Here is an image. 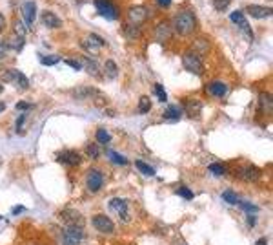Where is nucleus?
Wrapping results in <instances>:
<instances>
[{
	"mask_svg": "<svg viewBox=\"0 0 273 245\" xmlns=\"http://www.w3.org/2000/svg\"><path fill=\"white\" fill-rule=\"evenodd\" d=\"M151 110V99L148 95H142L138 99V113H148Z\"/></svg>",
	"mask_w": 273,
	"mask_h": 245,
	"instance_id": "393cba45",
	"label": "nucleus"
},
{
	"mask_svg": "<svg viewBox=\"0 0 273 245\" xmlns=\"http://www.w3.org/2000/svg\"><path fill=\"white\" fill-rule=\"evenodd\" d=\"M259 108H260V113H264V115H272V95H270V91H262L259 95Z\"/></svg>",
	"mask_w": 273,
	"mask_h": 245,
	"instance_id": "aec40b11",
	"label": "nucleus"
},
{
	"mask_svg": "<svg viewBox=\"0 0 273 245\" xmlns=\"http://www.w3.org/2000/svg\"><path fill=\"white\" fill-rule=\"evenodd\" d=\"M97 141L100 143V145H108L109 141H111V135H109V132L106 130V128H98L95 134Z\"/></svg>",
	"mask_w": 273,
	"mask_h": 245,
	"instance_id": "bb28decb",
	"label": "nucleus"
},
{
	"mask_svg": "<svg viewBox=\"0 0 273 245\" xmlns=\"http://www.w3.org/2000/svg\"><path fill=\"white\" fill-rule=\"evenodd\" d=\"M84 64H86V70L91 77H102V71L98 68V64L95 61H91V59H84Z\"/></svg>",
	"mask_w": 273,
	"mask_h": 245,
	"instance_id": "412c9836",
	"label": "nucleus"
},
{
	"mask_svg": "<svg viewBox=\"0 0 273 245\" xmlns=\"http://www.w3.org/2000/svg\"><path fill=\"white\" fill-rule=\"evenodd\" d=\"M184 110H186V113H188V117H191V119H197L198 115H200L202 105H200V101H197V99H186Z\"/></svg>",
	"mask_w": 273,
	"mask_h": 245,
	"instance_id": "a211bd4d",
	"label": "nucleus"
},
{
	"mask_svg": "<svg viewBox=\"0 0 273 245\" xmlns=\"http://www.w3.org/2000/svg\"><path fill=\"white\" fill-rule=\"evenodd\" d=\"M180 108L178 106H170L166 112H164V119H170V121H178L180 117Z\"/></svg>",
	"mask_w": 273,
	"mask_h": 245,
	"instance_id": "b1692460",
	"label": "nucleus"
},
{
	"mask_svg": "<svg viewBox=\"0 0 273 245\" xmlns=\"http://www.w3.org/2000/svg\"><path fill=\"white\" fill-rule=\"evenodd\" d=\"M66 64H69V66H71V68H73V70H82V64H80V61H78V59H66Z\"/></svg>",
	"mask_w": 273,
	"mask_h": 245,
	"instance_id": "58836bf2",
	"label": "nucleus"
},
{
	"mask_svg": "<svg viewBox=\"0 0 273 245\" xmlns=\"http://www.w3.org/2000/svg\"><path fill=\"white\" fill-rule=\"evenodd\" d=\"M26 210V207H22V205H17V207H13V214H22Z\"/></svg>",
	"mask_w": 273,
	"mask_h": 245,
	"instance_id": "79ce46f5",
	"label": "nucleus"
},
{
	"mask_svg": "<svg viewBox=\"0 0 273 245\" xmlns=\"http://www.w3.org/2000/svg\"><path fill=\"white\" fill-rule=\"evenodd\" d=\"M177 194H178V196L186 198V200H193V192H191L188 187H180V189L177 190Z\"/></svg>",
	"mask_w": 273,
	"mask_h": 245,
	"instance_id": "4c0bfd02",
	"label": "nucleus"
},
{
	"mask_svg": "<svg viewBox=\"0 0 273 245\" xmlns=\"http://www.w3.org/2000/svg\"><path fill=\"white\" fill-rule=\"evenodd\" d=\"M4 26H6V17L0 13V33L4 31Z\"/></svg>",
	"mask_w": 273,
	"mask_h": 245,
	"instance_id": "c03bdc74",
	"label": "nucleus"
},
{
	"mask_svg": "<svg viewBox=\"0 0 273 245\" xmlns=\"http://www.w3.org/2000/svg\"><path fill=\"white\" fill-rule=\"evenodd\" d=\"M57 161L62 163L64 167H77L80 163V154L75 150H66V152L57 156Z\"/></svg>",
	"mask_w": 273,
	"mask_h": 245,
	"instance_id": "f8f14e48",
	"label": "nucleus"
},
{
	"mask_svg": "<svg viewBox=\"0 0 273 245\" xmlns=\"http://www.w3.org/2000/svg\"><path fill=\"white\" fill-rule=\"evenodd\" d=\"M240 207V209H244L246 212H248V214H255V212H257V205H253V203H250V201H239V203H237Z\"/></svg>",
	"mask_w": 273,
	"mask_h": 245,
	"instance_id": "72a5a7b5",
	"label": "nucleus"
},
{
	"mask_svg": "<svg viewBox=\"0 0 273 245\" xmlns=\"http://www.w3.org/2000/svg\"><path fill=\"white\" fill-rule=\"evenodd\" d=\"M206 91L215 99H224L226 93H228V86L224 83H220V81H213L206 86Z\"/></svg>",
	"mask_w": 273,
	"mask_h": 245,
	"instance_id": "4468645a",
	"label": "nucleus"
},
{
	"mask_svg": "<svg viewBox=\"0 0 273 245\" xmlns=\"http://www.w3.org/2000/svg\"><path fill=\"white\" fill-rule=\"evenodd\" d=\"M230 2H232V0H213V6H215L217 11H224L226 7L230 6Z\"/></svg>",
	"mask_w": 273,
	"mask_h": 245,
	"instance_id": "e433bc0d",
	"label": "nucleus"
},
{
	"mask_svg": "<svg viewBox=\"0 0 273 245\" xmlns=\"http://www.w3.org/2000/svg\"><path fill=\"white\" fill-rule=\"evenodd\" d=\"M2 91H4V86H2V84H0V93H2Z\"/></svg>",
	"mask_w": 273,
	"mask_h": 245,
	"instance_id": "09e8293b",
	"label": "nucleus"
},
{
	"mask_svg": "<svg viewBox=\"0 0 273 245\" xmlns=\"http://www.w3.org/2000/svg\"><path fill=\"white\" fill-rule=\"evenodd\" d=\"M208 168H210V172L215 176H224L226 172H228V168H226L224 163H212Z\"/></svg>",
	"mask_w": 273,
	"mask_h": 245,
	"instance_id": "cd10ccee",
	"label": "nucleus"
},
{
	"mask_svg": "<svg viewBox=\"0 0 273 245\" xmlns=\"http://www.w3.org/2000/svg\"><path fill=\"white\" fill-rule=\"evenodd\" d=\"M182 64H184V68L190 73H195V75H202L204 73L202 59L197 53H193V51H186L184 55H182Z\"/></svg>",
	"mask_w": 273,
	"mask_h": 245,
	"instance_id": "7ed1b4c3",
	"label": "nucleus"
},
{
	"mask_svg": "<svg viewBox=\"0 0 273 245\" xmlns=\"http://www.w3.org/2000/svg\"><path fill=\"white\" fill-rule=\"evenodd\" d=\"M6 110V103H0V112H4Z\"/></svg>",
	"mask_w": 273,
	"mask_h": 245,
	"instance_id": "49530a36",
	"label": "nucleus"
},
{
	"mask_svg": "<svg viewBox=\"0 0 273 245\" xmlns=\"http://www.w3.org/2000/svg\"><path fill=\"white\" fill-rule=\"evenodd\" d=\"M222 200H224V201H228L230 205H237L240 201V198L237 196L233 190H224V192H222Z\"/></svg>",
	"mask_w": 273,
	"mask_h": 245,
	"instance_id": "c85d7f7f",
	"label": "nucleus"
},
{
	"mask_svg": "<svg viewBox=\"0 0 273 245\" xmlns=\"http://www.w3.org/2000/svg\"><path fill=\"white\" fill-rule=\"evenodd\" d=\"M93 4H95V9L98 11V15L104 17L106 21H117L118 11H117L115 4L111 0H93Z\"/></svg>",
	"mask_w": 273,
	"mask_h": 245,
	"instance_id": "20e7f679",
	"label": "nucleus"
},
{
	"mask_svg": "<svg viewBox=\"0 0 273 245\" xmlns=\"http://www.w3.org/2000/svg\"><path fill=\"white\" fill-rule=\"evenodd\" d=\"M104 71H106V75L109 79H117V75H118V66H117L115 61H106L104 63Z\"/></svg>",
	"mask_w": 273,
	"mask_h": 245,
	"instance_id": "4be33fe9",
	"label": "nucleus"
},
{
	"mask_svg": "<svg viewBox=\"0 0 273 245\" xmlns=\"http://www.w3.org/2000/svg\"><path fill=\"white\" fill-rule=\"evenodd\" d=\"M29 108H31V105H29L27 101H19V103H17V110H20V112H27Z\"/></svg>",
	"mask_w": 273,
	"mask_h": 245,
	"instance_id": "ea45409f",
	"label": "nucleus"
},
{
	"mask_svg": "<svg viewBox=\"0 0 273 245\" xmlns=\"http://www.w3.org/2000/svg\"><path fill=\"white\" fill-rule=\"evenodd\" d=\"M246 13L252 15L253 19H266L272 15V7H266V6H259V4H252V6L246 7Z\"/></svg>",
	"mask_w": 273,
	"mask_h": 245,
	"instance_id": "dca6fc26",
	"label": "nucleus"
},
{
	"mask_svg": "<svg viewBox=\"0 0 273 245\" xmlns=\"http://www.w3.org/2000/svg\"><path fill=\"white\" fill-rule=\"evenodd\" d=\"M84 238V232H82V227L78 225H68L64 229V234H62V245H78Z\"/></svg>",
	"mask_w": 273,
	"mask_h": 245,
	"instance_id": "39448f33",
	"label": "nucleus"
},
{
	"mask_svg": "<svg viewBox=\"0 0 273 245\" xmlns=\"http://www.w3.org/2000/svg\"><path fill=\"white\" fill-rule=\"evenodd\" d=\"M39 59H40V63L44 64V66H55V64L60 63V57L58 55H48V57L39 55Z\"/></svg>",
	"mask_w": 273,
	"mask_h": 245,
	"instance_id": "7c9ffc66",
	"label": "nucleus"
},
{
	"mask_svg": "<svg viewBox=\"0 0 273 245\" xmlns=\"http://www.w3.org/2000/svg\"><path fill=\"white\" fill-rule=\"evenodd\" d=\"M40 21H42V24L44 26H48V28H51V29H58L62 26V21L57 17V15L53 13V11H42V15H40Z\"/></svg>",
	"mask_w": 273,
	"mask_h": 245,
	"instance_id": "f3484780",
	"label": "nucleus"
},
{
	"mask_svg": "<svg viewBox=\"0 0 273 245\" xmlns=\"http://www.w3.org/2000/svg\"><path fill=\"white\" fill-rule=\"evenodd\" d=\"M80 44H82V48L86 49L88 53H93V55H97V53L100 51V48H102V46H106V41H104L102 37L97 35V33H89L88 39H84Z\"/></svg>",
	"mask_w": 273,
	"mask_h": 245,
	"instance_id": "1a4fd4ad",
	"label": "nucleus"
},
{
	"mask_svg": "<svg viewBox=\"0 0 273 245\" xmlns=\"http://www.w3.org/2000/svg\"><path fill=\"white\" fill-rule=\"evenodd\" d=\"M86 154H88V157H91V159H97V157L100 156V150H98L97 145H88V147H86Z\"/></svg>",
	"mask_w": 273,
	"mask_h": 245,
	"instance_id": "f704fd0d",
	"label": "nucleus"
},
{
	"mask_svg": "<svg viewBox=\"0 0 273 245\" xmlns=\"http://www.w3.org/2000/svg\"><path fill=\"white\" fill-rule=\"evenodd\" d=\"M157 4H158L160 7H170L171 0H157Z\"/></svg>",
	"mask_w": 273,
	"mask_h": 245,
	"instance_id": "37998d69",
	"label": "nucleus"
},
{
	"mask_svg": "<svg viewBox=\"0 0 273 245\" xmlns=\"http://www.w3.org/2000/svg\"><path fill=\"white\" fill-rule=\"evenodd\" d=\"M22 17H24V24L27 28H33L35 17H37V4L35 2H26L22 6Z\"/></svg>",
	"mask_w": 273,
	"mask_h": 245,
	"instance_id": "ddd939ff",
	"label": "nucleus"
},
{
	"mask_svg": "<svg viewBox=\"0 0 273 245\" xmlns=\"http://www.w3.org/2000/svg\"><path fill=\"white\" fill-rule=\"evenodd\" d=\"M208 48H210V44H208L206 41H202V39H198V41L193 44L191 51H193V53H197V55L200 57V55H204V53H208Z\"/></svg>",
	"mask_w": 273,
	"mask_h": 245,
	"instance_id": "5701e85b",
	"label": "nucleus"
},
{
	"mask_svg": "<svg viewBox=\"0 0 273 245\" xmlns=\"http://www.w3.org/2000/svg\"><path fill=\"white\" fill-rule=\"evenodd\" d=\"M124 33H126V37H128V39H130V41H133V39H138V37H140V29L136 28V26H126V28H124Z\"/></svg>",
	"mask_w": 273,
	"mask_h": 245,
	"instance_id": "473e14b6",
	"label": "nucleus"
},
{
	"mask_svg": "<svg viewBox=\"0 0 273 245\" xmlns=\"http://www.w3.org/2000/svg\"><path fill=\"white\" fill-rule=\"evenodd\" d=\"M24 123H26V115H20L19 119H17V132H22V126H24Z\"/></svg>",
	"mask_w": 273,
	"mask_h": 245,
	"instance_id": "a19ab883",
	"label": "nucleus"
},
{
	"mask_svg": "<svg viewBox=\"0 0 273 245\" xmlns=\"http://www.w3.org/2000/svg\"><path fill=\"white\" fill-rule=\"evenodd\" d=\"M248 225H250V227H255V218H253L252 214L248 216Z\"/></svg>",
	"mask_w": 273,
	"mask_h": 245,
	"instance_id": "a18cd8bd",
	"label": "nucleus"
},
{
	"mask_svg": "<svg viewBox=\"0 0 273 245\" xmlns=\"http://www.w3.org/2000/svg\"><path fill=\"white\" fill-rule=\"evenodd\" d=\"M86 185H88V189L91 190V192H97V190L102 189L104 185V176L100 170H89L88 176H86Z\"/></svg>",
	"mask_w": 273,
	"mask_h": 245,
	"instance_id": "9b49d317",
	"label": "nucleus"
},
{
	"mask_svg": "<svg viewBox=\"0 0 273 245\" xmlns=\"http://www.w3.org/2000/svg\"><path fill=\"white\" fill-rule=\"evenodd\" d=\"M237 178L242 179L246 183H253V181H259L262 178V170L255 165H242V167L237 170Z\"/></svg>",
	"mask_w": 273,
	"mask_h": 245,
	"instance_id": "0eeeda50",
	"label": "nucleus"
},
{
	"mask_svg": "<svg viewBox=\"0 0 273 245\" xmlns=\"http://www.w3.org/2000/svg\"><path fill=\"white\" fill-rule=\"evenodd\" d=\"M171 29L182 37L191 35L197 29V17H195V13L190 11V9H180L173 17V21H171Z\"/></svg>",
	"mask_w": 273,
	"mask_h": 245,
	"instance_id": "f257e3e1",
	"label": "nucleus"
},
{
	"mask_svg": "<svg viewBox=\"0 0 273 245\" xmlns=\"http://www.w3.org/2000/svg\"><path fill=\"white\" fill-rule=\"evenodd\" d=\"M135 167L142 172L144 176H155V168L153 167H150L148 163H144V161H140V159H136L135 161Z\"/></svg>",
	"mask_w": 273,
	"mask_h": 245,
	"instance_id": "a878e982",
	"label": "nucleus"
},
{
	"mask_svg": "<svg viewBox=\"0 0 273 245\" xmlns=\"http://www.w3.org/2000/svg\"><path fill=\"white\" fill-rule=\"evenodd\" d=\"M93 227H95L98 232H102V234H111V232L115 231V225H113V222L109 220L106 214H97V216H93Z\"/></svg>",
	"mask_w": 273,
	"mask_h": 245,
	"instance_id": "9d476101",
	"label": "nucleus"
},
{
	"mask_svg": "<svg viewBox=\"0 0 273 245\" xmlns=\"http://www.w3.org/2000/svg\"><path fill=\"white\" fill-rule=\"evenodd\" d=\"M148 15H150V11H148V7L142 6V4H136V6H131L130 9H128V21H130L131 26H140V24H144V21L148 19Z\"/></svg>",
	"mask_w": 273,
	"mask_h": 245,
	"instance_id": "423d86ee",
	"label": "nucleus"
},
{
	"mask_svg": "<svg viewBox=\"0 0 273 245\" xmlns=\"http://www.w3.org/2000/svg\"><path fill=\"white\" fill-rule=\"evenodd\" d=\"M230 21H232L235 26H239L240 29H244L246 35L250 37V39H253V31H252V28H250V24H248V21L244 19L242 11H233V13L230 15Z\"/></svg>",
	"mask_w": 273,
	"mask_h": 245,
	"instance_id": "2eb2a0df",
	"label": "nucleus"
},
{
	"mask_svg": "<svg viewBox=\"0 0 273 245\" xmlns=\"http://www.w3.org/2000/svg\"><path fill=\"white\" fill-rule=\"evenodd\" d=\"M257 245H268V244L264 242V240H257Z\"/></svg>",
	"mask_w": 273,
	"mask_h": 245,
	"instance_id": "de8ad7c7",
	"label": "nucleus"
},
{
	"mask_svg": "<svg viewBox=\"0 0 273 245\" xmlns=\"http://www.w3.org/2000/svg\"><path fill=\"white\" fill-rule=\"evenodd\" d=\"M171 33H173V29H171L170 22H160V24H157V28H155V39L160 42L170 41Z\"/></svg>",
	"mask_w": 273,
	"mask_h": 245,
	"instance_id": "6ab92c4d",
	"label": "nucleus"
},
{
	"mask_svg": "<svg viewBox=\"0 0 273 245\" xmlns=\"http://www.w3.org/2000/svg\"><path fill=\"white\" fill-rule=\"evenodd\" d=\"M109 210L118 216L120 222H130V209H128V201L122 198H113L109 201Z\"/></svg>",
	"mask_w": 273,
	"mask_h": 245,
	"instance_id": "6e6552de",
	"label": "nucleus"
},
{
	"mask_svg": "<svg viewBox=\"0 0 273 245\" xmlns=\"http://www.w3.org/2000/svg\"><path fill=\"white\" fill-rule=\"evenodd\" d=\"M153 88H155V93H157V97L160 99V101H166V99H168V95H166V90H164V86L162 84H155V86H153Z\"/></svg>",
	"mask_w": 273,
	"mask_h": 245,
	"instance_id": "c9c22d12",
	"label": "nucleus"
},
{
	"mask_svg": "<svg viewBox=\"0 0 273 245\" xmlns=\"http://www.w3.org/2000/svg\"><path fill=\"white\" fill-rule=\"evenodd\" d=\"M2 79H4V83L13 84L15 88H19V90H27V88H29V81H27V77L22 73V71L15 70V68L4 71V73H2Z\"/></svg>",
	"mask_w": 273,
	"mask_h": 245,
	"instance_id": "f03ea898",
	"label": "nucleus"
},
{
	"mask_svg": "<svg viewBox=\"0 0 273 245\" xmlns=\"http://www.w3.org/2000/svg\"><path fill=\"white\" fill-rule=\"evenodd\" d=\"M106 154H108L109 159H111V161H113V163H117V165H128V159H126L124 156L117 154L115 150H108Z\"/></svg>",
	"mask_w": 273,
	"mask_h": 245,
	"instance_id": "c756f323",
	"label": "nucleus"
},
{
	"mask_svg": "<svg viewBox=\"0 0 273 245\" xmlns=\"http://www.w3.org/2000/svg\"><path fill=\"white\" fill-rule=\"evenodd\" d=\"M13 29H15V37H19V39H26V26H24V22L22 21H15Z\"/></svg>",
	"mask_w": 273,
	"mask_h": 245,
	"instance_id": "2f4dec72",
	"label": "nucleus"
},
{
	"mask_svg": "<svg viewBox=\"0 0 273 245\" xmlns=\"http://www.w3.org/2000/svg\"><path fill=\"white\" fill-rule=\"evenodd\" d=\"M0 220H2V218H0Z\"/></svg>",
	"mask_w": 273,
	"mask_h": 245,
	"instance_id": "8fccbe9b",
	"label": "nucleus"
}]
</instances>
